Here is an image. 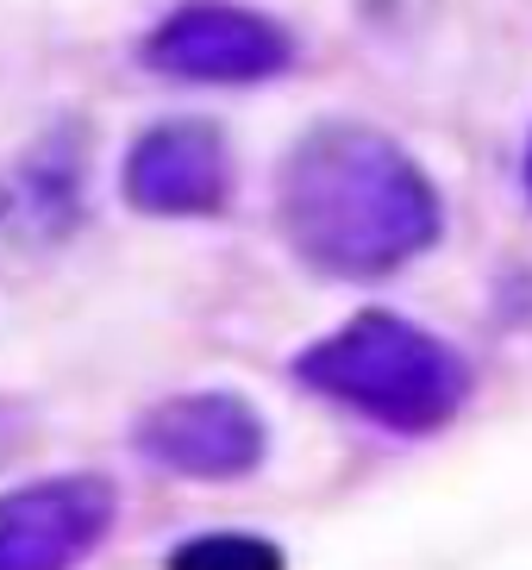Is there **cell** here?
Returning a JSON list of instances; mask_svg holds the SVG:
<instances>
[{
  "instance_id": "5",
  "label": "cell",
  "mask_w": 532,
  "mask_h": 570,
  "mask_svg": "<svg viewBox=\"0 0 532 570\" xmlns=\"http://www.w3.org/2000/svg\"><path fill=\"white\" fill-rule=\"evenodd\" d=\"M138 452L150 464L176 470V476H200V483H226L264 464V420L238 395H169L132 426Z\"/></svg>"
},
{
  "instance_id": "7",
  "label": "cell",
  "mask_w": 532,
  "mask_h": 570,
  "mask_svg": "<svg viewBox=\"0 0 532 570\" xmlns=\"http://www.w3.org/2000/svg\"><path fill=\"white\" fill-rule=\"evenodd\" d=\"M169 570H283V552L250 533H200L169 552Z\"/></svg>"
},
{
  "instance_id": "2",
  "label": "cell",
  "mask_w": 532,
  "mask_h": 570,
  "mask_svg": "<svg viewBox=\"0 0 532 570\" xmlns=\"http://www.w3.org/2000/svg\"><path fill=\"white\" fill-rule=\"evenodd\" d=\"M295 376L314 395L338 407H357L364 420L388 433H439L470 395V370L445 338L401 314H370L345 320L338 333L295 357Z\"/></svg>"
},
{
  "instance_id": "3",
  "label": "cell",
  "mask_w": 532,
  "mask_h": 570,
  "mask_svg": "<svg viewBox=\"0 0 532 570\" xmlns=\"http://www.w3.org/2000/svg\"><path fill=\"white\" fill-rule=\"evenodd\" d=\"M114 527V483L69 470L0 495V570H76Z\"/></svg>"
},
{
  "instance_id": "4",
  "label": "cell",
  "mask_w": 532,
  "mask_h": 570,
  "mask_svg": "<svg viewBox=\"0 0 532 570\" xmlns=\"http://www.w3.org/2000/svg\"><path fill=\"white\" fill-rule=\"evenodd\" d=\"M288 57H295V45L276 19L226 7V0L176 7L145 45V63L176 82H264V76L288 69Z\"/></svg>"
},
{
  "instance_id": "8",
  "label": "cell",
  "mask_w": 532,
  "mask_h": 570,
  "mask_svg": "<svg viewBox=\"0 0 532 570\" xmlns=\"http://www.w3.org/2000/svg\"><path fill=\"white\" fill-rule=\"evenodd\" d=\"M526 188H532V145H526Z\"/></svg>"
},
{
  "instance_id": "1",
  "label": "cell",
  "mask_w": 532,
  "mask_h": 570,
  "mask_svg": "<svg viewBox=\"0 0 532 570\" xmlns=\"http://www.w3.org/2000/svg\"><path fill=\"white\" fill-rule=\"evenodd\" d=\"M276 214L301 264L326 276H388L439 238V195L395 138L314 126L276 176Z\"/></svg>"
},
{
  "instance_id": "6",
  "label": "cell",
  "mask_w": 532,
  "mask_h": 570,
  "mask_svg": "<svg viewBox=\"0 0 532 570\" xmlns=\"http://www.w3.org/2000/svg\"><path fill=\"white\" fill-rule=\"evenodd\" d=\"M233 195V157L207 119H164L126 157V202L138 214H219Z\"/></svg>"
}]
</instances>
